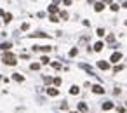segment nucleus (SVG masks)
<instances>
[{"label": "nucleus", "instance_id": "obj_1", "mask_svg": "<svg viewBox=\"0 0 127 113\" xmlns=\"http://www.w3.org/2000/svg\"><path fill=\"white\" fill-rule=\"evenodd\" d=\"M2 61L4 63H5V65H16V56H14V54H11V52H5V54H4V56H2Z\"/></svg>", "mask_w": 127, "mask_h": 113}, {"label": "nucleus", "instance_id": "obj_2", "mask_svg": "<svg viewBox=\"0 0 127 113\" xmlns=\"http://www.w3.org/2000/svg\"><path fill=\"white\" fill-rule=\"evenodd\" d=\"M80 68H82V70H85L89 75H96V73H94V70H92V68H91L89 65H85V63H80Z\"/></svg>", "mask_w": 127, "mask_h": 113}, {"label": "nucleus", "instance_id": "obj_3", "mask_svg": "<svg viewBox=\"0 0 127 113\" xmlns=\"http://www.w3.org/2000/svg\"><path fill=\"white\" fill-rule=\"evenodd\" d=\"M120 59H122V54H120V52H113V54H111V61H113V63H119Z\"/></svg>", "mask_w": 127, "mask_h": 113}, {"label": "nucleus", "instance_id": "obj_4", "mask_svg": "<svg viewBox=\"0 0 127 113\" xmlns=\"http://www.w3.org/2000/svg\"><path fill=\"white\" fill-rule=\"evenodd\" d=\"M92 92H96V94H104V89L101 87V85H92Z\"/></svg>", "mask_w": 127, "mask_h": 113}, {"label": "nucleus", "instance_id": "obj_5", "mask_svg": "<svg viewBox=\"0 0 127 113\" xmlns=\"http://www.w3.org/2000/svg\"><path fill=\"white\" fill-rule=\"evenodd\" d=\"M98 66L101 68V70H108V68H110V65H108L106 61H98Z\"/></svg>", "mask_w": 127, "mask_h": 113}, {"label": "nucleus", "instance_id": "obj_6", "mask_svg": "<svg viewBox=\"0 0 127 113\" xmlns=\"http://www.w3.org/2000/svg\"><path fill=\"white\" fill-rule=\"evenodd\" d=\"M47 94H49V96H58V94H59V90H58V89L49 87V89H47Z\"/></svg>", "mask_w": 127, "mask_h": 113}, {"label": "nucleus", "instance_id": "obj_7", "mask_svg": "<svg viewBox=\"0 0 127 113\" xmlns=\"http://www.w3.org/2000/svg\"><path fill=\"white\" fill-rule=\"evenodd\" d=\"M11 47H12V44H11V42H4V44H0V49H4V51H9Z\"/></svg>", "mask_w": 127, "mask_h": 113}, {"label": "nucleus", "instance_id": "obj_8", "mask_svg": "<svg viewBox=\"0 0 127 113\" xmlns=\"http://www.w3.org/2000/svg\"><path fill=\"white\" fill-rule=\"evenodd\" d=\"M49 12H51L52 16H54L56 12H58V5H54V4H52V5H49Z\"/></svg>", "mask_w": 127, "mask_h": 113}, {"label": "nucleus", "instance_id": "obj_9", "mask_svg": "<svg viewBox=\"0 0 127 113\" xmlns=\"http://www.w3.org/2000/svg\"><path fill=\"white\" fill-rule=\"evenodd\" d=\"M111 108H113V103H110V101L103 103V110H111Z\"/></svg>", "mask_w": 127, "mask_h": 113}, {"label": "nucleus", "instance_id": "obj_10", "mask_svg": "<svg viewBox=\"0 0 127 113\" xmlns=\"http://www.w3.org/2000/svg\"><path fill=\"white\" fill-rule=\"evenodd\" d=\"M103 7H104V4H103V2H98V4L94 5V9H96L98 12H101V11H103Z\"/></svg>", "mask_w": 127, "mask_h": 113}, {"label": "nucleus", "instance_id": "obj_11", "mask_svg": "<svg viewBox=\"0 0 127 113\" xmlns=\"http://www.w3.org/2000/svg\"><path fill=\"white\" fill-rule=\"evenodd\" d=\"M103 47H104V45H103V42H98V44H94V51H98V52L101 51Z\"/></svg>", "mask_w": 127, "mask_h": 113}, {"label": "nucleus", "instance_id": "obj_12", "mask_svg": "<svg viewBox=\"0 0 127 113\" xmlns=\"http://www.w3.org/2000/svg\"><path fill=\"white\" fill-rule=\"evenodd\" d=\"M12 78H14L16 82H23V77H21L19 73H14V75H12Z\"/></svg>", "mask_w": 127, "mask_h": 113}, {"label": "nucleus", "instance_id": "obj_13", "mask_svg": "<svg viewBox=\"0 0 127 113\" xmlns=\"http://www.w3.org/2000/svg\"><path fill=\"white\" fill-rule=\"evenodd\" d=\"M78 92H80V89H78L77 85H73V87L70 89V94H78Z\"/></svg>", "mask_w": 127, "mask_h": 113}, {"label": "nucleus", "instance_id": "obj_14", "mask_svg": "<svg viewBox=\"0 0 127 113\" xmlns=\"http://www.w3.org/2000/svg\"><path fill=\"white\" fill-rule=\"evenodd\" d=\"M78 110L80 111H87V105L85 103H78Z\"/></svg>", "mask_w": 127, "mask_h": 113}, {"label": "nucleus", "instance_id": "obj_15", "mask_svg": "<svg viewBox=\"0 0 127 113\" xmlns=\"http://www.w3.org/2000/svg\"><path fill=\"white\" fill-rule=\"evenodd\" d=\"M32 37H40V38H45V37H47V33H42V31H38V33H33Z\"/></svg>", "mask_w": 127, "mask_h": 113}, {"label": "nucleus", "instance_id": "obj_16", "mask_svg": "<svg viewBox=\"0 0 127 113\" xmlns=\"http://www.w3.org/2000/svg\"><path fill=\"white\" fill-rule=\"evenodd\" d=\"M11 19H12V14H4V21L5 23H9Z\"/></svg>", "mask_w": 127, "mask_h": 113}, {"label": "nucleus", "instance_id": "obj_17", "mask_svg": "<svg viewBox=\"0 0 127 113\" xmlns=\"http://www.w3.org/2000/svg\"><path fill=\"white\" fill-rule=\"evenodd\" d=\"M59 16H61V19H68V12H64V11H61Z\"/></svg>", "mask_w": 127, "mask_h": 113}, {"label": "nucleus", "instance_id": "obj_18", "mask_svg": "<svg viewBox=\"0 0 127 113\" xmlns=\"http://www.w3.org/2000/svg\"><path fill=\"white\" fill-rule=\"evenodd\" d=\"M30 68H32V70H33V71H37V70H38V68H40V65H38V63H33V65H32V66H30Z\"/></svg>", "mask_w": 127, "mask_h": 113}, {"label": "nucleus", "instance_id": "obj_19", "mask_svg": "<svg viewBox=\"0 0 127 113\" xmlns=\"http://www.w3.org/2000/svg\"><path fill=\"white\" fill-rule=\"evenodd\" d=\"M28 28H30V24H28V23H23V24H21V30H23V31H26Z\"/></svg>", "mask_w": 127, "mask_h": 113}, {"label": "nucleus", "instance_id": "obj_20", "mask_svg": "<svg viewBox=\"0 0 127 113\" xmlns=\"http://www.w3.org/2000/svg\"><path fill=\"white\" fill-rule=\"evenodd\" d=\"M96 33H98V37H103V35H104V30H103V28H98Z\"/></svg>", "mask_w": 127, "mask_h": 113}, {"label": "nucleus", "instance_id": "obj_21", "mask_svg": "<svg viewBox=\"0 0 127 113\" xmlns=\"http://www.w3.org/2000/svg\"><path fill=\"white\" fill-rule=\"evenodd\" d=\"M61 110H68V103H66V101L61 103Z\"/></svg>", "mask_w": 127, "mask_h": 113}, {"label": "nucleus", "instance_id": "obj_22", "mask_svg": "<svg viewBox=\"0 0 127 113\" xmlns=\"http://www.w3.org/2000/svg\"><path fill=\"white\" fill-rule=\"evenodd\" d=\"M78 54V49H71V51H70V56H77Z\"/></svg>", "mask_w": 127, "mask_h": 113}, {"label": "nucleus", "instance_id": "obj_23", "mask_svg": "<svg viewBox=\"0 0 127 113\" xmlns=\"http://www.w3.org/2000/svg\"><path fill=\"white\" fill-rule=\"evenodd\" d=\"M106 40H108V42H110V44H111V42H113V40H115V35H108V38H106Z\"/></svg>", "mask_w": 127, "mask_h": 113}, {"label": "nucleus", "instance_id": "obj_24", "mask_svg": "<svg viewBox=\"0 0 127 113\" xmlns=\"http://www.w3.org/2000/svg\"><path fill=\"white\" fill-rule=\"evenodd\" d=\"M40 61L44 63V65H47V63H49V57H47V56H44V57H42V59H40Z\"/></svg>", "mask_w": 127, "mask_h": 113}, {"label": "nucleus", "instance_id": "obj_25", "mask_svg": "<svg viewBox=\"0 0 127 113\" xmlns=\"http://www.w3.org/2000/svg\"><path fill=\"white\" fill-rule=\"evenodd\" d=\"M122 68H124V66H120V65H119V66H115V68H113V71H115V73H119V71L122 70Z\"/></svg>", "mask_w": 127, "mask_h": 113}, {"label": "nucleus", "instance_id": "obj_26", "mask_svg": "<svg viewBox=\"0 0 127 113\" xmlns=\"http://www.w3.org/2000/svg\"><path fill=\"white\" fill-rule=\"evenodd\" d=\"M44 82H45V84H51L52 78H51V77H45V78H44Z\"/></svg>", "mask_w": 127, "mask_h": 113}, {"label": "nucleus", "instance_id": "obj_27", "mask_svg": "<svg viewBox=\"0 0 127 113\" xmlns=\"http://www.w3.org/2000/svg\"><path fill=\"white\" fill-rule=\"evenodd\" d=\"M52 68H56V70H59V68H61V65H59V63H52Z\"/></svg>", "mask_w": 127, "mask_h": 113}, {"label": "nucleus", "instance_id": "obj_28", "mask_svg": "<svg viewBox=\"0 0 127 113\" xmlns=\"http://www.w3.org/2000/svg\"><path fill=\"white\" fill-rule=\"evenodd\" d=\"M54 84L56 85H61V78H59V77H58V78H54Z\"/></svg>", "mask_w": 127, "mask_h": 113}, {"label": "nucleus", "instance_id": "obj_29", "mask_svg": "<svg viewBox=\"0 0 127 113\" xmlns=\"http://www.w3.org/2000/svg\"><path fill=\"white\" fill-rule=\"evenodd\" d=\"M111 11H119V5H117V4H111Z\"/></svg>", "mask_w": 127, "mask_h": 113}, {"label": "nucleus", "instance_id": "obj_30", "mask_svg": "<svg viewBox=\"0 0 127 113\" xmlns=\"http://www.w3.org/2000/svg\"><path fill=\"white\" fill-rule=\"evenodd\" d=\"M49 19H51L52 23H56V21H58V16H51V17H49Z\"/></svg>", "mask_w": 127, "mask_h": 113}, {"label": "nucleus", "instance_id": "obj_31", "mask_svg": "<svg viewBox=\"0 0 127 113\" xmlns=\"http://www.w3.org/2000/svg\"><path fill=\"white\" fill-rule=\"evenodd\" d=\"M104 2H106V4H111V0H104Z\"/></svg>", "mask_w": 127, "mask_h": 113}, {"label": "nucleus", "instance_id": "obj_32", "mask_svg": "<svg viewBox=\"0 0 127 113\" xmlns=\"http://www.w3.org/2000/svg\"><path fill=\"white\" fill-rule=\"evenodd\" d=\"M0 16H4V11H2V9H0Z\"/></svg>", "mask_w": 127, "mask_h": 113}, {"label": "nucleus", "instance_id": "obj_33", "mask_svg": "<svg viewBox=\"0 0 127 113\" xmlns=\"http://www.w3.org/2000/svg\"><path fill=\"white\" fill-rule=\"evenodd\" d=\"M124 7H125V9H127V2H125V4H124Z\"/></svg>", "mask_w": 127, "mask_h": 113}, {"label": "nucleus", "instance_id": "obj_34", "mask_svg": "<svg viewBox=\"0 0 127 113\" xmlns=\"http://www.w3.org/2000/svg\"><path fill=\"white\" fill-rule=\"evenodd\" d=\"M71 113H78V111H71Z\"/></svg>", "mask_w": 127, "mask_h": 113}, {"label": "nucleus", "instance_id": "obj_35", "mask_svg": "<svg viewBox=\"0 0 127 113\" xmlns=\"http://www.w3.org/2000/svg\"><path fill=\"white\" fill-rule=\"evenodd\" d=\"M125 24H127V21H125Z\"/></svg>", "mask_w": 127, "mask_h": 113}]
</instances>
